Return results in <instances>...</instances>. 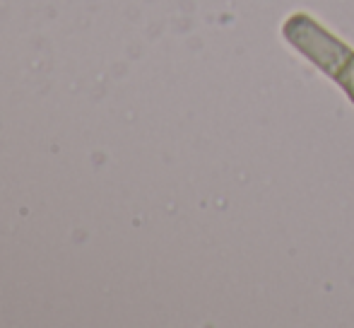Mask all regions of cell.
<instances>
[{"instance_id": "cell-1", "label": "cell", "mask_w": 354, "mask_h": 328, "mask_svg": "<svg viewBox=\"0 0 354 328\" xmlns=\"http://www.w3.org/2000/svg\"><path fill=\"white\" fill-rule=\"evenodd\" d=\"M282 34L287 39V44H292L304 58L313 63L318 71H323L326 75L337 78L342 73V68L350 63L354 56L352 48L345 46L340 39H335L330 32L321 27L313 17L308 15H292L284 22Z\"/></svg>"}, {"instance_id": "cell-2", "label": "cell", "mask_w": 354, "mask_h": 328, "mask_svg": "<svg viewBox=\"0 0 354 328\" xmlns=\"http://www.w3.org/2000/svg\"><path fill=\"white\" fill-rule=\"evenodd\" d=\"M337 84H340L342 89H345V94L354 102V56L350 58V63H347L345 68H342V73L335 78Z\"/></svg>"}]
</instances>
